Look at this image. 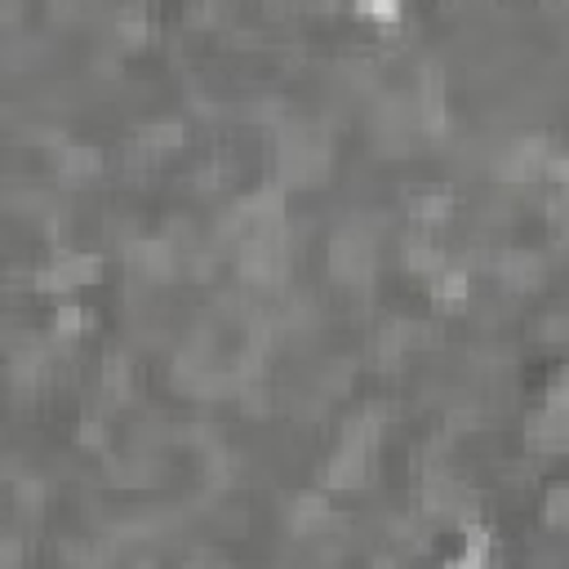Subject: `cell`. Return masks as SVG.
I'll return each mask as SVG.
<instances>
[{
	"label": "cell",
	"mask_w": 569,
	"mask_h": 569,
	"mask_svg": "<svg viewBox=\"0 0 569 569\" xmlns=\"http://www.w3.org/2000/svg\"><path fill=\"white\" fill-rule=\"evenodd\" d=\"M351 13L378 31H391L405 18V0H351Z\"/></svg>",
	"instance_id": "obj_1"
}]
</instances>
